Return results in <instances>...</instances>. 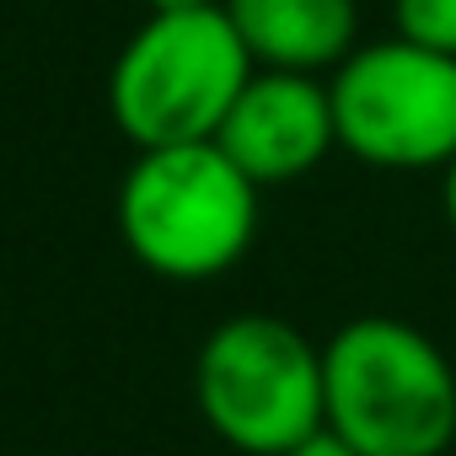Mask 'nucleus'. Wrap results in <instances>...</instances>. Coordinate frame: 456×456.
Wrapping results in <instances>:
<instances>
[{"label": "nucleus", "mask_w": 456, "mask_h": 456, "mask_svg": "<svg viewBox=\"0 0 456 456\" xmlns=\"http://www.w3.org/2000/svg\"><path fill=\"white\" fill-rule=\"evenodd\" d=\"M322 408L360 456H440L456 440V360L403 317H354L322 344Z\"/></svg>", "instance_id": "f257e3e1"}, {"label": "nucleus", "mask_w": 456, "mask_h": 456, "mask_svg": "<svg viewBox=\"0 0 456 456\" xmlns=\"http://www.w3.org/2000/svg\"><path fill=\"white\" fill-rule=\"evenodd\" d=\"M253 70L225 6L151 12L108 70V113L134 151L204 145L220 134Z\"/></svg>", "instance_id": "f03ea898"}, {"label": "nucleus", "mask_w": 456, "mask_h": 456, "mask_svg": "<svg viewBox=\"0 0 456 456\" xmlns=\"http://www.w3.org/2000/svg\"><path fill=\"white\" fill-rule=\"evenodd\" d=\"M118 237L161 280H215L258 237V183L215 140L140 151L118 183Z\"/></svg>", "instance_id": "7ed1b4c3"}, {"label": "nucleus", "mask_w": 456, "mask_h": 456, "mask_svg": "<svg viewBox=\"0 0 456 456\" xmlns=\"http://www.w3.org/2000/svg\"><path fill=\"white\" fill-rule=\"evenodd\" d=\"M193 397L204 424L242 456H285L328 429L322 349L269 312H237L199 344Z\"/></svg>", "instance_id": "20e7f679"}, {"label": "nucleus", "mask_w": 456, "mask_h": 456, "mask_svg": "<svg viewBox=\"0 0 456 456\" xmlns=\"http://www.w3.org/2000/svg\"><path fill=\"white\" fill-rule=\"evenodd\" d=\"M338 145L381 172H435L456 156V60L408 38L354 49L333 76Z\"/></svg>", "instance_id": "39448f33"}, {"label": "nucleus", "mask_w": 456, "mask_h": 456, "mask_svg": "<svg viewBox=\"0 0 456 456\" xmlns=\"http://www.w3.org/2000/svg\"><path fill=\"white\" fill-rule=\"evenodd\" d=\"M215 145L232 156L258 188L306 177L338 145L328 81L296 76V70H253V81L242 86L237 108L225 113Z\"/></svg>", "instance_id": "423d86ee"}, {"label": "nucleus", "mask_w": 456, "mask_h": 456, "mask_svg": "<svg viewBox=\"0 0 456 456\" xmlns=\"http://www.w3.org/2000/svg\"><path fill=\"white\" fill-rule=\"evenodd\" d=\"M258 70H338L360 44L354 0H220Z\"/></svg>", "instance_id": "0eeeda50"}, {"label": "nucleus", "mask_w": 456, "mask_h": 456, "mask_svg": "<svg viewBox=\"0 0 456 456\" xmlns=\"http://www.w3.org/2000/svg\"><path fill=\"white\" fill-rule=\"evenodd\" d=\"M397 38L456 60V0H392Z\"/></svg>", "instance_id": "6e6552de"}, {"label": "nucleus", "mask_w": 456, "mask_h": 456, "mask_svg": "<svg viewBox=\"0 0 456 456\" xmlns=\"http://www.w3.org/2000/svg\"><path fill=\"white\" fill-rule=\"evenodd\" d=\"M285 456H360V451H354L349 440H338L333 429H317L312 440H301V445H296V451H285Z\"/></svg>", "instance_id": "1a4fd4ad"}, {"label": "nucleus", "mask_w": 456, "mask_h": 456, "mask_svg": "<svg viewBox=\"0 0 456 456\" xmlns=\"http://www.w3.org/2000/svg\"><path fill=\"white\" fill-rule=\"evenodd\" d=\"M440 199H445V225H451V237H456V156L440 167Z\"/></svg>", "instance_id": "9d476101"}, {"label": "nucleus", "mask_w": 456, "mask_h": 456, "mask_svg": "<svg viewBox=\"0 0 456 456\" xmlns=\"http://www.w3.org/2000/svg\"><path fill=\"white\" fill-rule=\"evenodd\" d=\"M151 12H204V6H220V0H145Z\"/></svg>", "instance_id": "9b49d317"}]
</instances>
